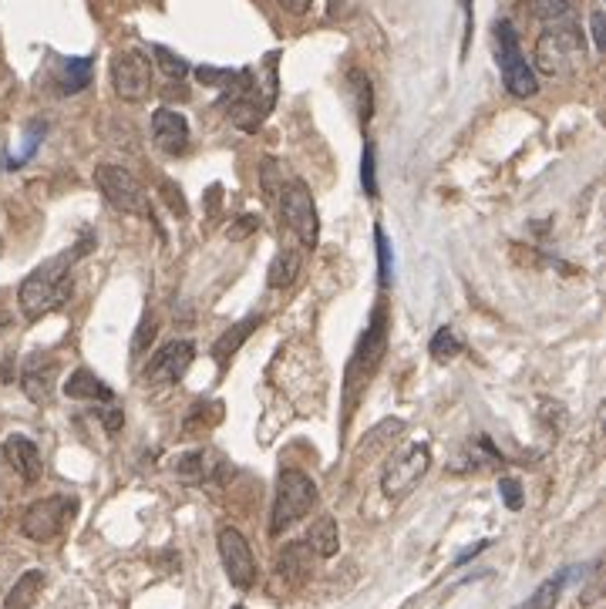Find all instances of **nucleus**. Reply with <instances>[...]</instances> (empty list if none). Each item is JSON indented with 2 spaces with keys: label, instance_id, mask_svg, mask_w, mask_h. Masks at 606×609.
<instances>
[{
  "label": "nucleus",
  "instance_id": "obj_5",
  "mask_svg": "<svg viewBox=\"0 0 606 609\" xmlns=\"http://www.w3.org/2000/svg\"><path fill=\"white\" fill-rule=\"evenodd\" d=\"M317 505V485L310 475H303L300 468H283L277 478V502H273V519L270 532L280 535L290 525H297L303 515Z\"/></svg>",
  "mask_w": 606,
  "mask_h": 609
},
{
  "label": "nucleus",
  "instance_id": "obj_33",
  "mask_svg": "<svg viewBox=\"0 0 606 609\" xmlns=\"http://www.w3.org/2000/svg\"><path fill=\"white\" fill-rule=\"evenodd\" d=\"M499 495H502L505 509H512V512L522 509V485L516 478H499Z\"/></svg>",
  "mask_w": 606,
  "mask_h": 609
},
{
  "label": "nucleus",
  "instance_id": "obj_36",
  "mask_svg": "<svg viewBox=\"0 0 606 609\" xmlns=\"http://www.w3.org/2000/svg\"><path fill=\"white\" fill-rule=\"evenodd\" d=\"M98 418H101V424H105V431H112V435L125 424V414L122 411H101Z\"/></svg>",
  "mask_w": 606,
  "mask_h": 609
},
{
  "label": "nucleus",
  "instance_id": "obj_3",
  "mask_svg": "<svg viewBox=\"0 0 606 609\" xmlns=\"http://www.w3.org/2000/svg\"><path fill=\"white\" fill-rule=\"evenodd\" d=\"M95 186L101 189V196L108 199V206H115L118 212H125V216H139V219L155 223L149 189H145L128 169H122V165H98Z\"/></svg>",
  "mask_w": 606,
  "mask_h": 609
},
{
  "label": "nucleus",
  "instance_id": "obj_9",
  "mask_svg": "<svg viewBox=\"0 0 606 609\" xmlns=\"http://www.w3.org/2000/svg\"><path fill=\"white\" fill-rule=\"evenodd\" d=\"M71 512H75V502L64 495H51L41 498V502L27 505L24 519H21V532L31 542H51L64 532V525L71 522Z\"/></svg>",
  "mask_w": 606,
  "mask_h": 609
},
{
  "label": "nucleus",
  "instance_id": "obj_22",
  "mask_svg": "<svg viewBox=\"0 0 606 609\" xmlns=\"http://www.w3.org/2000/svg\"><path fill=\"white\" fill-rule=\"evenodd\" d=\"M300 266H303V256L297 253V249H280L270 263V273H266L270 290H283V286H290L300 276Z\"/></svg>",
  "mask_w": 606,
  "mask_h": 609
},
{
  "label": "nucleus",
  "instance_id": "obj_15",
  "mask_svg": "<svg viewBox=\"0 0 606 609\" xmlns=\"http://www.w3.org/2000/svg\"><path fill=\"white\" fill-rule=\"evenodd\" d=\"M21 387L34 404H48L58 387V364L51 357H31L21 371Z\"/></svg>",
  "mask_w": 606,
  "mask_h": 609
},
{
  "label": "nucleus",
  "instance_id": "obj_6",
  "mask_svg": "<svg viewBox=\"0 0 606 609\" xmlns=\"http://www.w3.org/2000/svg\"><path fill=\"white\" fill-rule=\"evenodd\" d=\"M428 468H431V448L428 445L401 448L398 455L388 458V465H384V472H381V492H384V498H391V502H401V498H408L421 482H425Z\"/></svg>",
  "mask_w": 606,
  "mask_h": 609
},
{
  "label": "nucleus",
  "instance_id": "obj_10",
  "mask_svg": "<svg viewBox=\"0 0 606 609\" xmlns=\"http://www.w3.org/2000/svg\"><path fill=\"white\" fill-rule=\"evenodd\" d=\"M112 85L115 95L128 101V105H139L149 98L152 91V64L142 51H122L112 58Z\"/></svg>",
  "mask_w": 606,
  "mask_h": 609
},
{
  "label": "nucleus",
  "instance_id": "obj_32",
  "mask_svg": "<svg viewBox=\"0 0 606 609\" xmlns=\"http://www.w3.org/2000/svg\"><path fill=\"white\" fill-rule=\"evenodd\" d=\"M240 71H223V68H209V64H202V68H196V81L199 85H223L226 91L233 88V81Z\"/></svg>",
  "mask_w": 606,
  "mask_h": 609
},
{
  "label": "nucleus",
  "instance_id": "obj_28",
  "mask_svg": "<svg viewBox=\"0 0 606 609\" xmlns=\"http://www.w3.org/2000/svg\"><path fill=\"white\" fill-rule=\"evenodd\" d=\"M563 586H566V572H559L556 579H549V583L536 589V596L529 599V609H556V599L563 593Z\"/></svg>",
  "mask_w": 606,
  "mask_h": 609
},
{
  "label": "nucleus",
  "instance_id": "obj_39",
  "mask_svg": "<svg viewBox=\"0 0 606 609\" xmlns=\"http://www.w3.org/2000/svg\"><path fill=\"white\" fill-rule=\"evenodd\" d=\"M233 609H246V606H233Z\"/></svg>",
  "mask_w": 606,
  "mask_h": 609
},
{
  "label": "nucleus",
  "instance_id": "obj_30",
  "mask_svg": "<svg viewBox=\"0 0 606 609\" xmlns=\"http://www.w3.org/2000/svg\"><path fill=\"white\" fill-rule=\"evenodd\" d=\"M260 233V219L253 216V212H243V216H236L233 223L226 229V239L229 243H243V239H250Z\"/></svg>",
  "mask_w": 606,
  "mask_h": 609
},
{
  "label": "nucleus",
  "instance_id": "obj_27",
  "mask_svg": "<svg viewBox=\"0 0 606 609\" xmlns=\"http://www.w3.org/2000/svg\"><path fill=\"white\" fill-rule=\"evenodd\" d=\"M374 246H378V276H381V286H391L394 280V256H391V243L384 236L381 226H374Z\"/></svg>",
  "mask_w": 606,
  "mask_h": 609
},
{
  "label": "nucleus",
  "instance_id": "obj_16",
  "mask_svg": "<svg viewBox=\"0 0 606 609\" xmlns=\"http://www.w3.org/2000/svg\"><path fill=\"white\" fill-rule=\"evenodd\" d=\"M256 327H260V317H256V313H250V317H243L240 324H233L223 337L216 340L213 357L219 361V367H226V364H229V357H233L236 350H240V347L246 344V340H250V334H253Z\"/></svg>",
  "mask_w": 606,
  "mask_h": 609
},
{
  "label": "nucleus",
  "instance_id": "obj_7",
  "mask_svg": "<svg viewBox=\"0 0 606 609\" xmlns=\"http://www.w3.org/2000/svg\"><path fill=\"white\" fill-rule=\"evenodd\" d=\"M277 199H280V216H283V223L290 226V233L307 249H314L317 236H320V219H317V206H314V196H310L307 182H300V179L280 182Z\"/></svg>",
  "mask_w": 606,
  "mask_h": 609
},
{
  "label": "nucleus",
  "instance_id": "obj_12",
  "mask_svg": "<svg viewBox=\"0 0 606 609\" xmlns=\"http://www.w3.org/2000/svg\"><path fill=\"white\" fill-rule=\"evenodd\" d=\"M196 361V347L192 340H172L159 354L152 357V364L145 367V381L149 384H176L186 377V371Z\"/></svg>",
  "mask_w": 606,
  "mask_h": 609
},
{
  "label": "nucleus",
  "instance_id": "obj_37",
  "mask_svg": "<svg viewBox=\"0 0 606 609\" xmlns=\"http://www.w3.org/2000/svg\"><path fill=\"white\" fill-rule=\"evenodd\" d=\"M283 7H287L290 14H307L310 11V4H314V0H280Z\"/></svg>",
  "mask_w": 606,
  "mask_h": 609
},
{
  "label": "nucleus",
  "instance_id": "obj_23",
  "mask_svg": "<svg viewBox=\"0 0 606 609\" xmlns=\"http://www.w3.org/2000/svg\"><path fill=\"white\" fill-rule=\"evenodd\" d=\"M213 455H209V451H202V448H196V451H186V455H179L176 461H172V468H176V475L179 478H186V482H206L209 475H213V461H209Z\"/></svg>",
  "mask_w": 606,
  "mask_h": 609
},
{
  "label": "nucleus",
  "instance_id": "obj_2",
  "mask_svg": "<svg viewBox=\"0 0 606 609\" xmlns=\"http://www.w3.org/2000/svg\"><path fill=\"white\" fill-rule=\"evenodd\" d=\"M586 54V38L580 31V24L556 21L549 24L536 41V68L549 78H569L576 68L583 64Z\"/></svg>",
  "mask_w": 606,
  "mask_h": 609
},
{
  "label": "nucleus",
  "instance_id": "obj_35",
  "mask_svg": "<svg viewBox=\"0 0 606 609\" xmlns=\"http://www.w3.org/2000/svg\"><path fill=\"white\" fill-rule=\"evenodd\" d=\"M593 44L596 51H606V31H603V11H593Z\"/></svg>",
  "mask_w": 606,
  "mask_h": 609
},
{
  "label": "nucleus",
  "instance_id": "obj_4",
  "mask_svg": "<svg viewBox=\"0 0 606 609\" xmlns=\"http://www.w3.org/2000/svg\"><path fill=\"white\" fill-rule=\"evenodd\" d=\"M495 58H499L505 91L516 98H532L539 95V78L526 61V54L519 48V34L512 21H495Z\"/></svg>",
  "mask_w": 606,
  "mask_h": 609
},
{
  "label": "nucleus",
  "instance_id": "obj_29",
  "mask_svg": "<svg viewBox=\"0 0 606 609\" xmlns=\"http://www.w3.org/2000/svg\"><path fill=\"white\" fill-rule=\"evenodd\" d=\"M351 85L357 95V112H361V122H371L374 101H371V81H367L364 71H351Z\"/></svg>",
  "mask_w": 606,
  "mask_h": 609
},
{
  "label": "nucleus",
  "instance_id": "obj_20",
  "mask_svg": "<svg viewBox=\"0 0 606 609\" xmlns=\"http://www.w3.org/2000/svg\"><path fill=\"white\" fill-rule=\"evenodd\" d=\"M41 589H44V572L27 569L24 576L11 586V593H7V599H4V609H31L34 603H38Z\"/></svg>",
  "mask_w": 606,
  "mask_h": 609
},
{
  "label": "nucleus",
  "instance_id": "obj_34",
  "mask_svg": "<svg viewBox=\"0 0 606 609\" xmlns=\"http://www.w3.org/2000/svg\"><path fill=\"white\" fill-rule=\"evenodd\" d=\"M162 192H165V202H169V209H172V212H179V216H186L189 206H186V199H182V189H179V186H172L169 179H162Z\"/></svg>",
  "mask_w": 606,
  "mask_h": 609
},
{
  "label": "nucleus",
  "instance_id": "obj_1",
  "mask_svg": "<svg viewBox=\"0 0 606 609\" xmlns=\"http://www.w3.org/2000/svg\"><path fill=\"white\" fill-rule=\"evenodd\" d=\"M91 239H85L81 246H75L71 253H61L58 260L41 263L34 273H27V280L17 290V303H21V313L27 320H38L48 310L61 307L64 300L71 297V266L75 260L85 256V246Z\"/></svg>",
  "mask_w": 606,
  "mask_h": 609
},
{
  "label": "nucleus",
  "instance_id": "obj_18",
  "mask_svg": "<svg viewBox=\"0 0 606 609\" xmlns=\"http://www.w3.org/2000/svg\"><path fill=\"white\" fill-rule=\"evenodd\" d=\"M307 546L317 559L337 556V549H341V529H337V522L330 519V515H320V519L310 525Z\"/></svg>",
  "mask_w": 606,
  "mask_h": 609
},
{
  "label": "nucleus",
  "instance_id": "obj_24",
  "mask_svg": "<svg viewBox=\"0 0 606 609\" xmlns=\"http://www.w3.org/2000/svg\"><path fill=\"white\" fill-rule=\"evenodd\" d=\"M462 350H465V344L458 340L452 327H438L435 337H431V344H428V354L435 357V361H452V357H458Z\"/></svg>",
  "mask_w": 606,
  "mask_h": 609
},
{
  "label": "nucleus",
  "instance_id": "obj_14",
  "mask_svg": "<svg viewBox=\"0 0 606 609\" xmlns=\"http://www.w3.org/2000/svg\"><path fill=\"white\" fill-rule=\"evenodd\" d=\"M0 451H4L7 465H11L17 475H21V482L34 485L41 478V472H44L41 451H38V445H34V441L27 438V435H7L4 438V448H0Z\"/></svg>",
  "mask_w": 606,
  "mask_h": 609
},
{
  "label": "nucleus",
  "instance_id": "obj_8",
  "mask_svg": "<svg viewBox=\"0 0 606 609\" xmlns=\"http://www.w3.org/2000/svg\"><path fill=\"white\" fill-rule=\"evenodd\" d=\"M384 347H388V317H384V310L378 307L361 337V347H357V354L351 361V371H347V398H351L357 387H364L367 377L378 371Z\"/></svg>",
  "mask_w": 606,
  "mask_h": 609
},
{
  "label": "nucleus",
  "instance_id": "obj_13",
  "mask_svg": "<svg viewBox=\"0 0 606 609\" xmlns=\"http://www.w3.org/2000/svg\"><path fill=\"white\" fill-rule=\"evenodd\" d=\"M152 142L165 155H182L189 145V122L176 108H155L152 115Z\"/></svg>",
  "mask_w": 606,
  "mask_h": 609
},
{
  "label": "nucleus",
  "instance_id": "obj_38",
  "mask_svg": "<svg viewBox=\"0 0 606 609\" xmlns=\"http://www.w3.org/2000/svg\"><path fill=\"white\" fill-rule=\"evenodd\" d=\"M11 324H14V317H11V313H7V310H0V334H4V330L11 327Z\"/></svg>",
  "mask_w": 606,
  "mask_h": 609
},
{
  "label": "nucleus",
  "instance_id": "obj_19",
  "mask_svg": "<svg viewBox=\"0 0 606 609\" xmlns=\"http://www.w3.org/2000/svg\"><path fill=\"white\" fill-rule=\"evenodd\" d=\"M314 572V552L307 542H290L280 556V576H287L290 583H303Z\"/></svg>",
  "mask_w": 606,
  "mask_h": 609
},
{
  "label": "nucleus",
  "instance_id": "obj_21",
  "mask_svg": "<svg viewBox=\"0 0 606 609\" xmlns=\"http://www.w3.org/2000/svg\"><path fill=\"white\" fill-rule=\"evenodd\" d=\"M91 85V58H64L58 68L61 95H78Z\"/></svg>",
  "mask_w": 606,
  "mask_h": 609
},
{
  "label": "nucleus",
  "instance_id": "obj_26",
  "mask_svg": "<svg viewBox=\"0 0 606 609\" xmlns=\"http://www.w3.org/2000/svg\"><path fill=\"white\" fill-rule=\"evenodd\" d=\"M532 14L546 24L566 21V17L573 14V0H532Z\"/></svg>",
  "mask_w": 606,
  "mask_h": 609
},
{
  "label": "nucleus",
  "instance_id": "obj_31",
  "mask_svg": "<svg viewBox=\"0 0 606 609\" xmlns=\"http://www.w3.org/2000/svg\"><path fill=\"white\" fill-rule=\"evenodd\" d=\"M361 186L371 199H378V172H374V145L364 142V155H361Z\"/></svg>",
  "mask_w": 606,
  "mask_h": 609
},
{
  "label": "nucleus",
  "instance_id": "obj_17",
  "mask_svg": "<svg viewBox=\"0 0 606 609\" xmlns=\"http://www.w3.org/2000/svg\"><path fill=\"white\" fill-rule=\"evenodd\" d=\"M64 394L75 401H112V387H108L101 377H95L91 371H75L68 377V384H64Z\"/></svg>",
  "mask_w": 606,
  "mask_h": 609
},
{
  "label": "nucleus",
  "instance_id": "obj_11",
  "mask_svg": "<svg viewBox=\"0 0 606 609\" xmlns=\"http://www.w3.org/2000/svg\"><path fill=\"white\" fill-rule=\"evenodd\" d=\"M219 559H223V569L229 576V583L236 589H250L256 583V559H253V549L246 542V535L233 525H223L219 529Z\"/></svg>",
  "mask_w": 606,
  "mask_h": 609
},
{
  "label": "nucleus",
  "instance_id": "obj_25",
  "mask_svg": "<svg viewBox=\"0 0 606 609\" xmlns=\"http://www.w3.org/2000/svg\"><path fill=\"white\" fill-rule=\"evenodd\" d=\"M152 58H155V64H159V71L165 78H172V81H182L189 75V64H186V58H179V54H172L169 48H165V44H152Z\"/></svg>",
  "mask_w": 606,
  "mask_h": 609
}]
</instances>
